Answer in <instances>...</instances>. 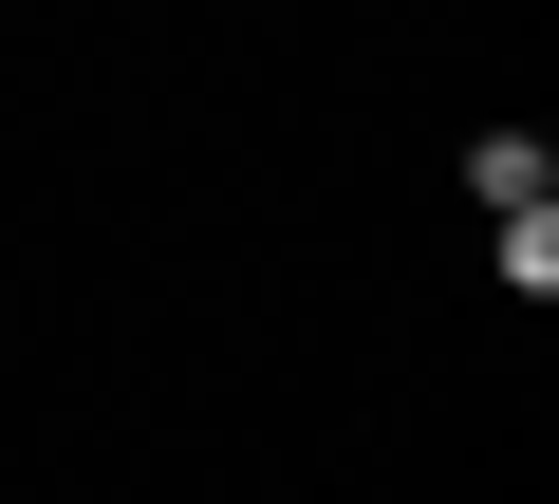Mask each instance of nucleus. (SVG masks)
Returning a JSON list of instances; mask_svg holds the SVG:
<instances>
[{
    "mask_svg": "<svg viewBox=\"0 0 559 504\" xmlns=\"http://www.w3.org/2000/svg\"><path fill=\"white\" fill-rule=\"evenodd\" d=\"M466 187H485V206H559V168H540V131H485V150H466Z\"/></svg>",
    "mask_w": 559,
    "mask_h": 504,
    "instance_id": "f257e3e1",
    "label": "nucleus"
}]
</instances>
